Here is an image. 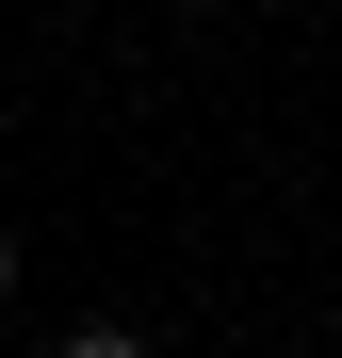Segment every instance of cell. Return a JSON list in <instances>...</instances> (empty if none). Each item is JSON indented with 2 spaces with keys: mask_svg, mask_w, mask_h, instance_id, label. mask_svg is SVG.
Segmentation results:
<instances>
[{
  "mask_svg": "<svg viewBox=\"0 0 342 358\" xmlns=\"http://www.w3.org/2000/svg\"><path fill=\"white\" fill-rule=\"evenodd\" d=\"M49 358H147V326H66Z\"/></svg>",
  "mask_w": 342,
  "mask_h": 358,
  "instance_id": "6da1fadb",
  "label": "cell"
},
{
  "mask_svg": "<svg viewBox=\"0 0 342 358\" xmlns=\"http://www.w3.org/2000/svg\"><path fill=\"white\" fill-rule=\"evenodd\" d=\"M0 293H17V228H0Z\"/></svg>",
  "mask_w": 342,
  "mask_h": 358,
  "instance_id": "7a4b0ae2",
  "label": "cell"
}]
</instances>
